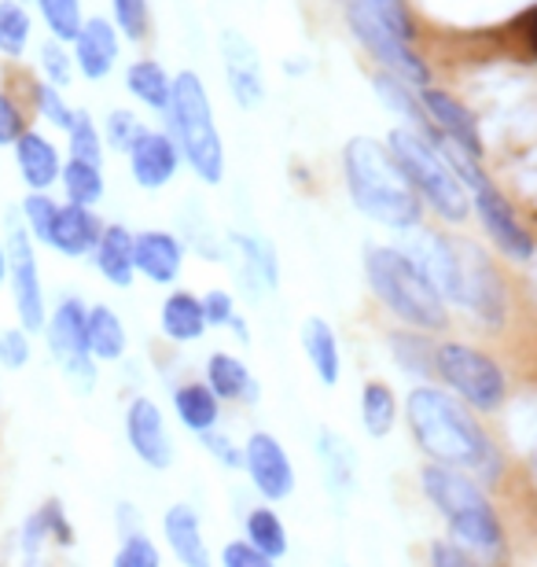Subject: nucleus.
I'll return each instance as SVG.
<instances>
[{"instance_id": "obj_1", "label": "nucleus", "mask_w": 537, "mask_h": 567, "mask_svg": "<svg viewBox=\"0 0 537 567\" xmlns=\"http://www.w3.org/2000/svg\"><path fill=\"white\" fill-rule=\"evenodd\" d=\"M405 421L416 446L427 453L431 464L475 475L478 483H494L500 475V450L486 435L478 416L442 388H413L405 402Z\"/></svg>"}, {"instance_id": "obj_2", "label": "nucleus", "mask_w": 537, "mask_h": 567, "mask_svg": "<svg viewBox=\"0 0 537 567\" xmlns=\"http://www.w3.org/2000/svg\"><path fill=\"white\" fill-rule=\"evenodd\" d=\"M420 486H424L427 502L438 508L456 546L472 553L478 564L505 560V527L475 475L445 468V464H427L420 472Z\"/></svg>"}, {"instance_id": "obj_3", "label": "nucleus", "mask_w": 537, "mask_h": 567, "mask_svg": "<svg viewBox=\"0 0 537 567\" xmlns=\"http://www.w3.org/2000/svg\"><path fill=\"white\" fill-rule=\"evenodd\" d=\"M342 169H347L353 207L369 214L372 221H380L394 233H413L420 218H424V203H420L386 144L353 137L347 152H342Z\"/></svg>"}, {"instance_id": "obj_4", "label": "nucleus", "mask_w": 537, "mask_h": 567, "mask_svg": "<svg viewBox=\"0 0 537 567\" xmlns=\"http://www.w3.org/2000/svg\"><path fill=\"white\" fill-rule=\"evenodd\" d=\"M364 277H369L375 299L416 332H438L450 321V306L442 302V295L434 291V284L409 251L369 247L364 251Z\"/></svg>"}, {"instance_id": "obj_5", "label": "nucleus", "mask_w": 537, "mask_h": 567, "mask_svg": "<svg viewBox=\"0 0 537 567\" xmlns=\"http://www.w3.org/2000/svg\"><path fill=\"white\" fill-rule=\"evenodd\" d=\"M386 147H391L394 163L402 166V174L409 177V185H413L420 203H427L442 221L461 225L467 218L472 196H467L464 177L456 174L438 144L424 137L420 130H394Z\"/></svg>"}, {"instance_id": "obj_6", "label": "nucleus", "mask_w": 537, "mask_h": 567, "mask_svg": "<svg viewBox=\"0 0 537 567\" xmlns=\"http://www.w3.org/2000/svg\"><path fill=\"white\" fill-rule=\"evenodd\" d=\"M169 137H174L180 158L192 166L203 185H217L225 177V147L221 133L214 126V111L196 71H180L174 78V96H169Z\"/></svg>"}, {"instance_id": "obj_7", "label": "nucleus", "mask_w": 537, "mask_h": 567, "mask_svg": "<svg viewBox=\"0 0 537 567\" xmlns=\"http://www.w3.org/2000/svg\"><path fill=\"white\" fill-rule=\"evenodd\" d=\"M434 377H442L450 394H456L467 410H478V413H497L508 399L505 369L489 354L467 343L434 347Z\"/></svg>"}, {"instance_id": "obj_8", "label": "nucleus", "mask_w": 537, "mask_h": 567, "mask_svg": "<svg viewBox=\"0 0 537 567\" xmlns=\"http://www.w3.org/2000/svg\"><path fill=\"white\" fill-rule=\"evenodd\" d=\"M85 302L82 299H63L55 306V313L44 321V332H49V350L55 361L63 365L66 380L74 383L78 391H93L96 383V358L89 354V336H85Z\"/></svg>"}, {"instance_id": "obj_9", "label": "nucleus", "mask_w": 537, "mask_h": 567, "mask_svg": "<svg viewBox=\"0 0 537 567\" xmlns=\"http://www.w3.org/2000/svg\"><path fill=\"white\" fill-rule=\"evenodd\" d=\"M4 247H8V284H11V299H16L22 332H41L44 321H49V310H44L38 255H33V236L27 233V225L19 221L11 225Z\"/></svg>"}, {"instance_id": "obj_10", "label": "nucleus", "mask_w": 537, "mask_h": 567, "mask_svg": "<svg viewBox=\"0 0 537 567\" xmlns=\"http://www.w3.org/2000/svg\"><path fill=\"white\" fill-rule=\"evenodd\" d=\"M244 472L250 486L266 502H288L295 494V464L283 450V442L269 431H250L244 442Z\"/></svg>"}, {"instance_id": "obj_11", "label": "nucleus", "mask_w": 537, "mask_h": 567, "mask_svg": "<svg viewBox=\"0 0 537 567\" xmlns=\"http://www.w3.org/2000/svg\"><path fill=\"white\" fill-rule=\"evenodd\" d=\"M221 66L233 100L244 111H255L266 100V74H261V60L255 44L247 41V33L239 30L221 33Z\"/></svg>"}, {"instance_id": "obj_12", "label": "nucleus", "mask_w": 537, "mask_h": 567, "mask_svg": "<svg viewBox=\"0 0 537 567\" xmlns=\"http://www.w3.org/2000/svg\"><path fill=\"white\" fill-rule=\"evenodd\" d=\"M125 439L147 468L166 472L174 464V439L166 431V416L152 399H133L125 410Z\"/></svg>"}, {"instance_id": "obj_13", "label": "nucleus", "mask_w": 537, "mask_h": 567, "mask_svg": "<svg viewBox=\"0 0 537 567\" xmlns=\"http://www.w3.org/2000/svg\"><path fill=\"white\" fill-rule=\"evenodd\" d=\"M420 107H424V115L431 122V130L445 137L450 144H456L461 152L483 158V137H478V126L472 118V111L464 104H456L450 93H442V89H420Z\"/></svg>"}, {"instance_id": "obj_14", "label": "nucleus", "mask_w": 537, "mask_h": 567, "mask_svg": "<svg viewBox=\"0 0 537 567\" xmlns=\"http://www.w3.org/2000/svg\"><path fill=\"white\" fill-rule=\"evenodd\" d=\"M130 169H133V181L141 188H166L174 181L177 166H180V152L169 133L163 130H144L136 144L130 147Z\"/></svg>"}, {"instance_id": "obj_15", "label": "nucleus", "mask_w": 537, "mask_h": 567, "mask_svg": "<svg viewBox=\"0 0 537 567\" xmlns=\"http://www.w3.org/2000/svg\"><path fill=\"white\" fill-rule=\"evenodd\" d=\"M74 44V66L89 82H104L118 63V30L111 19H85V27L78 30Z\"/></svg>"}, {"instance_id": "obj_16", "label": "nucleus", "mask_w": 537, "mask_h": 567, "mask_svg": "<svg viewBox=\"0 0 537 567\" xmlns=\"http://www.w3.org/2000/svg\"><path fill=\"white\" fill-rule=\"evenodd\" d=\"M163 535H166V546L174 549L180 567H214L207 535H203V524H199V513L192 505L177 502V505L166 508Z\"/></svg>"}, {"instance_id": "obj_17", "label": "nucleus", "mask_w": 537, "mask_h": 567, "mask_svg": "<svg viewBox=\"0 0 537 567\" xmlns=\"http://www.w3.org/2000/svg\"><path fill=\"white\" fill-rule=\"evenodd\" d=\"M11 155H16L19 177L27 181V188H33V192H49L63 174L60 147L38 130H22V137L11 144Z\"/></svg>"}, {"instance_id": "obj_18", "label": "nucleus", "mask_w": 537, "mask_h": 567, "mask_svg": "<svg viewBox=\"0 0 537 567\" xmlns=\"http://www.w3.org/2000/svg\"><path fill=\"white\" fill-rule=\"evenodd\" d=\"M100 233H104V221L96 218L93 207H78V203H60V214H55L49 247L66 258H82L93 255L100 244Z\"/></svg>"}, {"instance_id": "obj_19", "label": "nucleus", "mask_w": 537, "mask_h": 567, "mask_svg": "<svg viewBox=\"0 0 537 567\" xmlns=\"http://www.w3.org/2000/svg\"><path fill=\"white\" fill-rule=\"evenodd\" d=\"M133 258H136V274L147 277L152 284H174L185 266V251H180L177 236H169L163 229H147L133 233Z\"/></svg>"}, {"instance_id": "obj_20", "label": "nucleus", "mask_w": 537, "mask_h": 567, "mask_svg": "<svg viewBox=\"0 0 537 567\" xmlns=\"http://www.w3.org/2000/svg\"><path fill=\"white\" fill-rule=\"evenodd\" d=\"M93 262L100 269V277L114 288H130L136 277V258H133V233L125 225H104L100 244L93 251Z\"/></svg>"}, {"instance_id": "obj_21", "label": "nucleus", "mask_w": 537, "mask_h": 567, "mask_svg": "<svg viewBox=\"0 0 537 567\" xmlns=\"http://www.w3.org/2000/svg\"><path fill=\"white\" fill-rule=\"evenodd\" d=\"M302 350H306V361H310L317 372V380H321L324 388H335L342 377L339 336L324 317H310V321L302 324Z\"/></svg>"}, {"instance_id": "obj_22", "label": "nucleus", "mask_w": 537, "mask_h": 567, "mask_svg": "<svg viewBox=\"0 0 537 567\" xmlns=\"http://www.w3.org/2000/svg\"><path fill=\"white\" fill-rule=\"evenodd\" d=\"M158 324H163V336L174 339V343H196V339L210 328L207 313H203V299L192 291L166 295L163 313H158Z\"/></svg>"}, {"instance_id": "obj_23", "label": "nucleus", "mask_w": 537, "mask_h": 567, "mask_svg": "<svg viewBox=\"0 0 537 567\" xmlns=\"http://www.w3.org/2000/svg\"><path fill=\"white\" fill-rule=\"evenodd\" d=\"M207 388L221 402H258V383L247 372V365L233 354H210L207 358Z\"/></svg>"}, {"instance_id": "obj_24", "label": "nucleus", "mask_w": 537, "mask_h": 567, "mask_svg": "<svg viewBox=\"0 0 537 567\" xmlns=\"http://www.w3.org/2000/svg\"><path fill=\"white\" fill-rule=\"evenodd\" d=\"M125 89L141 100L144 107L158 111V115H166L169 111V96H174V78L166 74L163 63L155 60H136L130 63V71H125Z\"/></svg>"}, {"instance_id": "obj_25", "label": "nucleus", "mask_w": 537, "mask_h": 567, "mask_svg": "<svg viewBox=\"0 0 537 567\" xmlns=\"http://www.w3.org/2000/svg\"><path fill=\"white\" fill-rule=\"evenodd\" d=\"M174 413L188 431L207 435V431L217 427V416H221V399H217L207 383H185L174 394Z\"/></svg>"}, {"instance_id": "obj_26", "label": "nucleus", "mask_w": 537, "mask_h": 567, "mask_svg": "<svg viewBox=\"0 0 537 567\" xmlns=\"http://www.w3.org/2000/svg\"><path fill=\"white\" fill-rule=\"evenodd\" d=\"M85 336H89V354L96 361H118L125 354V324L118 321V313L111 306H89L85 317Z\"/></svg>"}, {"instance_id": "obj_27", "label": "nucleus", "mask_w": 537, "mask_h": 567, "mask_svg": "<svg viewBox=\"0 0 537 567\" xmlns=\"http://www.w3.org/2000/svg\"><path fill=\"white\" fill-rule=\"evenodd\" d=\"M244 538H247L255 549L266 553L269 560L288 557V549H291L288 527H283V519H280L277 508H269V505L250 508V513L244 516Z\"/></svg>"}, {"instance_id": "obj_28", "label": "nucleus", "mask_w": 537, "mask_h": 567, "mask_svg": "<svg viewBox=\"0 0 537 567\" xmlns=\"http://www.w3.org/2000/svg\"><path fill=\"white\" fill-rule=\"evenodd\" d=\"M60 185L66 192V203H78V207H96L104 199V166H93V163H82V158H66L63 163V174H60Z\"/></svg>"}, {"instance_id": "obj_29", "label": "nucleus", "mask_w": 537, "mask_h": 567, "mask_svg": "<svg viewBox=\"0 0 537 567\" xmlns=\"http://www.w3.org/2000/svg\"><path fill=\"white\" fill-rule=\"evenodd\" d=\"M397 421V399L386 383L372 380L361 388V424L372 439H386Z\"/></svg>"}, {"instance_id": "obj_30", "label": "nucleus", "mask_w": 537, "mask_h": 567, "mask_svg": "<svg viewBox=\"0 0 537 567\" xmlns=\"http://www.w3.org/2000/svg\"><path fill=\"white\" fill-rule=\"evenodd\" d=\"M342 8L380 22V27L394 30L397 38H405V41L416 38V22H413V11H409L405 0H342Z\"/></svg>"}, {"instance_id": "obj_31", "label": "nucleus", "mask_w": 537, "mask_h": 567, "mask_svg": "<svg viewBox=\"0 0 537 567\" xmlns=\"http://www.w3.org/2000/svg\"><path fill=\"white\" fill-rule=\"evenodd\" d=\"M30 33H33L30 8L22 0H0V55H8V60L27 55Z\"/></svg>"}, {"instance_id": "obj_32", "label": "nucleus", "mask_w": 537, "mask_h": 567, "mask_svg": "<svg viewBox=\"0 0 537 567\" xmlns=\"http://www.w3.org/2000/svg\"><path fill=\"white\" fill-rule=\"evenodd\" d=\"M41 11V22L49 30L52 41H63L71 44L78 38V30L85 27V11H82V0H33Z\"/></svg>"}, {"instance_id": "obj_33", "label": "nucleus", "mask_w": 537, "mask_h": 567, "mask_svg": "<svg viewBox=\"0 0 537 567\" xmlns=\"http://www.w3.org/2000/svg\"><path fill=\"white\" fill-rule=\"evenodd\" d=\"M66 141H71V158L104 166V137H100V126L93 122L89 111H74V122H71V130H66Z\"/></svg>"}, {"instance_id": "obj_34", "label": "nucleus", "mask_w": 537, "mask_h": 567, "mask_svg": "<svg viewBox=\"0 0 537 567\" xmlns=\"http://www.w3.org/2000/svg\"><path fill=\"white\" fill-rule=\"evenodd\" d=\"M19 210H22V225H27V233L33 236V240L49 244L55 214H60V203H55L52 196H44V192H30Z\"/></svg>"}, {"instance_id": "obj_35", "label": "nucleus", "mask_w": 537, "mask_h": 567, "mask_svg": "<svg viewBox=\"0 0 537 567\" xmlns=\"http://www.w3.org/2000/svg\"><path fill=\"white\" fill-rule=\"evenodd\" d=\"M38 63H41V74H44V82L55 85V89H66L71 85V78H74V55L71 49H66L63 41H44L41 44V52H38Z\"/></svg>"}, {"instance_id": "obj_36", "label": "nucleus", "mask_w": 537, "mask_h": 567, "mask_svg": "<svg viewBox=\"0 0 537 567\" xmlns=\"http://www.w3.org/2000/svg\"><path fill=\"white\" fill-rule=\"evenodd\" d=\"M114 11V30L130 41H144L147 30H152V8L147 0H111Z\"/></svg>"}, {"instance_id": "obj_37", "label": "nucleus", "mask_w": 537, "mask_h": 567, "mask_svg": "<svg viewBox=\"0 0 537 567\" xmlns=\"http://www.w3.org/2000/svg\"><path fill=\"white\" fill-rule=\"evenodd\" d=\"M111 567H163V557H158V546L144 530H125Z\"/></svg>"}, {"instance_id": "obj_38", "label": "nucleus", "mask_w": 537, "mask_h": 567, "mask_svg": "<svg viewBox=\"0 0 537 567\" xmlns=\"http://www.w3.org/2000/svg\"><path fill=\"white\" fill-rule=\"evenodd\" d=\"M394 358L402 361L409 377H431L434 372V347H424V339L416 336H394L391 339Z\"/></svg>"}, {"instance_id": "obj_39", "label": "nucleus", "mask_w": 537, "mask_h": 567, "mask_svg": "<svg viewBox=\"0 0 537 567\" xmlns=\"http://www.w3.org/2000/svg\"><path fill=\"white\" fill-rule=\"evenodd\" d=\"M33 104H38V115L49 122V126L55 130H71V122H74V107L66 104V96H63V89H55L49 82H41L38 89H33Z\"/></svg>"}, {"instance_id": "obj_40", "label": "nucleus", "mask_w": 537, "mask_h": 567, "mask_svg": "<svg viewBox=\"0 0 537 567\" xmlns=\"http://www.w3.org/2000/svg\"><path fill=\"white\" fill-rule=\"evenodd\" d=\"M144 130L147 126L133 115V111L118 107V111H111L107 122H104V141L114 147V152H130V147L136 144V137H141Z\"/></svg>"}, {"instance_id": "obj_41", "label": "nucleus", "mask_w": 537, "mask_h": 567, "mask_svg": "<svg viewBox=\"0 0 537 567\" xmlns=\"http://www.w3.org/2000/svg\"><path fill=\"white\" fill-rule=\"evenodd\" d=\"M236 244L244 247V258H247V266L255 269V274L261 277V284L266 288H277V280H280V269H277V255L269 251L266 244L255 240V236H236Z\"/></svg>"}, {"instance_id": "obj_42", "label": "nucleus", "mask_w": 537, "mask_h": 567, "mask_svg": "<svg viewBox=\"0 0 537 567\" xmlns=\"http://www.w3.org/2000/svg\"><path fill=\"white\" fill-rule=\"evenodd\" d=\"M221 567H277V560H269L266 553L250 546L247 538H236L221 549Z\"/></svg>"}, {"instance_id": "obj_43", "label": "nucleus", "mask_w": 537, "mask_h": 567, "mask_svg": "<svg viewBox=\"0 0 537 567\" xmlns=\"http://www.w3.org/2000/svg\"><path fill=\"white\" fill-rule=\"evenodd\" d=\"M30 332H22V328H8L4 336H0V365L4 369H22L30 361Z\"/></svg>"}, {"instance_id": "obj_44", "label": "nucleus", "mask_w": 537, "mask_h": 567, "mask_svg": "<svg viewBox=\"0 0 537 567\" xmlns=\"http://www.w3.org/2000/svg\"><path fill=\"white\" fill-rule=\"evenodd\" d=\"M22 130H27V118H22V107L11 100L8 93H0V147H11Z\"/></svg>"}, {"instance_id": "obj_45", "label": "nucleus", "mask_w": 537, "mask_h": 567, "mask_svg": "<svg viewBox=\"0 0 537 567\" xmlns=\"http://www.w3.org/2000/svg\"><path fill=\"white\" fill-rule=\"evenodd\" d=\"M199 439H203V446L225 464V468H244V446H236L225 431H207V435H199Z\"/></svg>"}, {"instance_id": "obj_46", "label": "nucleus", "mask_w": 537, "mask_h": 567, "mask_svg": "<svg viewBox=\"0 0 537 567\" xmlns=\"http://www.w3.org/2000/svg\"><path fill=\"white\" fill-rule=\"evenodd\" d=\"M203 313H207V324L214 328H228L236 321V306H233V295L228 291H207L203 295Z\"/></svg>"}, {"instance_id": "obj_47", "label": "nucleus", "mask_w": 537, "mask_h": 567, "mask_svg": "<svg viewBox=\"0 0 537 567\" xmlns=\"http://www.w3.org/2000/svg\"><path fill=\"white\" fill-rule=\"evenodd\" d=\"M431 567H483V564L467 549L456 546V542H438V546L431 549Z\"/></svg>"}, {"instance_id": "obj_48", "label": "nucleus", "mask_w": 537, "mask_h": 567, "mask_svg": "<svg viewBox=\"0 0 537 567\" xmlns=\"http://www.w3.org/2000/svg\"><path fill=\"white\" fill-rule=\"evenodd\" d=\"M8 280V247H4V240H0V284Z\"/></svg>"}, {"instance_id": "obj_49", "label": "nucleus", "mask_w": 537, "mask_h": 567, "mask_svg": "<svg viewBox=\"0 0 537 567\" xmlns=\"http://www.w3.org/2000/svg\"><path fill=\"white\" fill-rule=\"evenodd\" d=\"M530 30H534V49H537V11H534V19H530Z\"/></svg>"}]
</instances>
